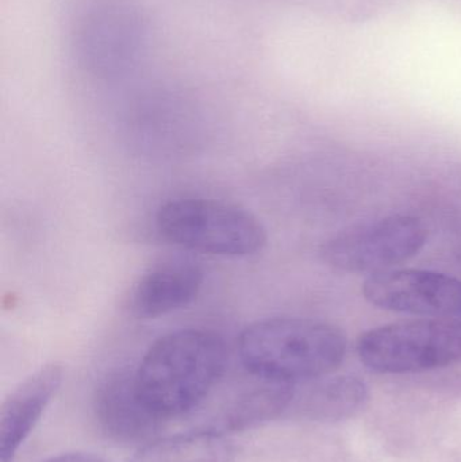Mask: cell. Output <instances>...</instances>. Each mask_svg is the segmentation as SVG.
<instances>
[{"mask_svg":"<svg viewBox=\"0 0 461 462\" xmlns=\"http://www.w3.org/2000/svg\"><path fill=\"white\" fill-rule=\"evenodd\" d=\"M226 361V347L216 333L179 330L149 347L135 382L145 403L165 420L197 409L218 384Z\"/></svg>","mask_w":461,"mask_h":462,"instance_id":"1","label":"cell"},{"mask_svg":"<svg viewBox=\"0 0 461 462\" xmlns=\"http://www.w3.org/2000/svg\"><path fill=\"white\" fill-rule=\"evenodd\" d=\"M346 347L338 326L310 318L257 320L238 339L241 361L254 376L294 384L337 371Z\"/></svg>","mask_w":461,"mask_h":462,"instance_id":"2","label":"cell"},{"mask_svg":"<svg viewBox=\"0 0 461 462\" xmlns=\"http://www.w3.org/2000/svg\"><path fill=\"white\" fill-rule=\"evenodd\" d=\"M160 236L192 252L248 257L264 249L267 229L240 206L213 199L171 200L156 217Z\"/></svg>","mask_w":461,"mask_h":462,"instance_id":"3","label":"cell"},{"mask_svg":"<svg viewBox=\"0 0 461 462\" xmlns=\"http://www.w3.org/2000/svg\"><path fill=\"white\" fill-rule=\"evenodd\" d=\"M360 361L383 374H420L461 361V320L424 318L376 326L360 334Z\"/></svg>","mask_w":461,"mask_h":462,"instance_id":"4","label":"cell"},{"mask_svg":"<svg viewBox=\"0 0 461 462\" xmlns=\"http://www.w3.org/2000/svg\"><path fill=\"white\" fill-rule=\"evenodd\" d=\"M428 227L406 214L382 217L355 225L322 242L319 257L329 268L346 273L389 271L420 254Z\"/></svg>","mask_w":461,"mask_h":462,"instance_id":"5","label":"cell"},{"mask_svg":"<svg viewBox=\"0 0 461 462\" xmlns=\"http://www.w3.org/2000/svg\"><path fill=\"white\" fill-rule=\"evenodd\" d=\"M146 42L137 8L122 0L99 3L78 22L75 48L81 64L99 75H115L134 64Z\"/></svg>","mask_w":461,"mask_h":462,"instance_id":"6","label":"cell"},{"mask_svg":"<svg viewBox=\"0 0 461 462\" xmlns=\"http://www.w3.org/2000/svg\"><path fill=\"white\" fill-rule=\"evenodd\" d=\"M363 298L376 309L422 318L461 315V280L440 272L392 268L370 274Z\"/></svg>","mask_w":461,"mask_h":462,"instance_id":"7","label":"cell"},{"mask_svg":"<svg viewBox=\"0 0 461 462\" xmlns=\"http://www.w3.org/2000/svg\"><path fill=\"white\" fill-rule=\"evenodd\" d=\"M94 410L103 433L124 444L148 441L164 420L143 401L134 372H118L107 377L95 396Z\"/></svg>","mask_w":461,"mask_h":462,"instance_id":"8","label":"cell"},{"mask_svg":"<svg viewBox=\"0 0 461 462\" xmlns=\"http://www.w3.org/2000/svg\"><path fill=\"white\" fill-rule=\"evenodd\" d=\"M205 272L189 258H171L152 266L140 277L130 295L135 317L159 318L189 306L199 295Z\"/></svg>","mask_w":461,"mask_h":462,"instance_id":"9","label":"cell"},{"mask_svg":"<svg viewBox=\"0 0 461 462\" xmlns=\"http://www.w3.org/2000/svg\"><path fill=\"white\" fill-rule=\"evenodd\" d=\"M64 372L48 364L11 391L0 409V462H13L61 387Z\"/></svg>","mask_w":461,"mask_h":462,"instance_id":"10","label":"cell"},{"mask_svg":"<svg viewBox=\"0 0 461 462\" xmlns=\"http://www.w3.org/2000/svg\"><path fill=\"white\" fill-rule=\"evenodd\" d=\"M305 390L300 396V409L311 420H348L365 406L368 401V388L364 382L356 376L341 374V376L318 377V379L302 382Z\"/></svg>","mask_w":461,"mask_h":462,"instance_id":"11","label":"cell"},{"mask_svg":"<svg viewBox=\"0 0 461 462\" xmlns=\"http://www.w3.org/2000/svg\"><path fill=\"white\" fill-rule=\"evenodd\" d=\"M132 462H235V449L217 431H197L149 442Z\"/></svg>","mask_w":461,"mask_h":462,"instance_id":"12","label":"cell"},{"mask_svg":"<svg viewBox=\"0 0 461 462\" xmlns=\"http://www.w3.org/2000/svg\"><path fill=\"white\" fill-rule=\"evenodd\" d=\"M294 383L262 379L252 390L238 396L225 411L222 425L226 430H244L278 417L294 399Z\"/></svg>","mask_w":461,"mask_h":462,"instance_id":"13","label":"cell"},{"mask_svg":"<svg viewBox=\"0 0 461 462\" xmlns=\"http://www.w3.org/2000/svg\"><path fill=\"white\" fill-rule=\"evenodd\" d=\"M43 462H110L99 456L89 455V453H65L56 456Z\"/></svg>","mask_w":461,"mask_h":462,"instance_id":"14","label":"cell"}]
</instances>
